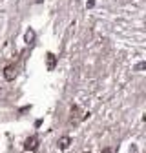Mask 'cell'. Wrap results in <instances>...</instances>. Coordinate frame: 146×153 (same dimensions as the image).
Instances as JSON below:
<instances>
[{
	"label": "cell",
	"mask_w": 146,
	"mask_h": 153,
	"mask_svg": "<svg viewBox=\"0 0 146 153\" xmlns=\"http://www.w3.org/2000/svg\"><path fill=\"white\" fill-rule=\"evenodd\" d=\"M38 144H40V139L37 135H29L26 139V142H24V149L26 151H35L38 148Z\"/></svg>",
	"instance_id": "cell-1"
},
{
	"label": "cell",
	"mask_w": 146,
	"mask_h": 153,
	"mask_svg": "<svg viewBox=\"0 0 146 153\" xmlns=\"http://www.w3.org/2000/svg\"><path fill=\"white\" fill-rule=\"evenodd\" d=\"M2 75H4V79H6L7 82H13V80H15V76H17V68H15V64L6 66L4 71H2Z\"/></svg>",
	"instance_id": "cell-2"
},
{
	"label": "cell",
	"mask_w": 146,
	"mask_h": 153,
	"mask_svg": "<svg viewBox=\"0 0 146 153\" xmlns=\"http://www.w3.org/2000/svg\"><path fill=\"white\" fill-rule=\"evenodd\" d=\"M46 68L49 69V71H53L55 68H57V57H55V53H48L46 55Z\"/></svg>",
	"instance_id": "cell-3"
},
{
	"label": "cell",
	"mask_w": 146,
	"mask_h": 153,
	"mask_svg": "<svg viewBox=\"0 0 146 153\" xmlns=\"http://www.w3.org/2000/svg\"><path fill=\"white\" fill-rule=\"evenodd\" d=\"M71 142H73V140H71V137H68V135H66V137H60V139L57 140V146H59V149L64 151V149H68V148L71 146Z\"/></svg>",
	"instance_id": "cell-4"
},
{
	"label": "cell",
	"mask_w": 146,
	"mask_h": 153,
	"mask_svg": "<svg viewBox=\"0 0 146 153\" xmlns=\"http://www.w3.org/2000/svg\"><path fill=\"white\" fill-rule=\"evenodd\" d=\"M26 42L29 44V46L35 42V31H33V29H27V33H26Z\"/></svg>",
	"instance_id": "cell-5"
},
{
	"label": "cell",
	"mask_w": 146,
	"mask_h": 153,
	"mask_svg": "<svg viewBox=\"0 0 146 153\" xmlns=\"http://www.w3.org/2000/svg\"><path fill=\"white\" fill-rule=\"evenodd\" d=\"M100 153H115V148H111V146H108V148H104Z\"/></svg>",
	"instance_id": "cell-6"
},
{
	"label": "cell",
	"mask_w": 146,
	"mask_h": 153,
	"mask_svg": "<svg viewBox=\"0 0 146 153\" xmlns=\"http://www.w3.org/2000/svg\"><path fill=\"white\" fill-rule=\"evenodd\" d=\"M144 68H146V64H144V62H141V64H137V66H135V69H137V71H142Z\"/></svg>",
	"instance_id": "cell-7"
},
{
	"label": "cell",
	"mask_w": 146,
	"mask_h": 153,
	"mask_svg": "<svg viewBox=\"0 0 146 153\" xmlns=\"http://www.w3.org/2000/svg\"><path fill=\"white\" fill-rule=\"evenodd\" d=\"M93 4H95V0H90V2H88V7H91Z\"/></svg>",
	"instance_id": "cell-8"
},
{
	"label": "cell",
	"mask_w": 146,
	"mask_h": 153,
	"mask_svg": "<svg viewBox=\"0 0 146 153\" xmlns=\"http://www.w3.org/2000/svg\"><path fill=\"white\" fill-rule=\"evenodd\" d=\"M84 153H90V151H84Z\"/></svg>",
	"instance_id": "cell-9"
}]
</instances>
